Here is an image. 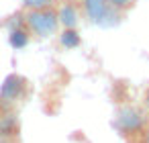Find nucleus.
<instances>
[{
	"label": "nucleus",
	"mask_w": 149,
	"mask_h": 143,
	"mask_svg": "<svg viewBox=\"0 0 149 143\" xmlns=\"http://www.w3.org/2000/svg\"><path fill=\"white\" fill-rule=\"evenodd\" d=\"M57 19H59L61 29H78L82 13L78 8L76 0H63V2L57 4Z\"/></svg>",
	"instance_id": "obj_5"
},
{
	"label": "nucleus",
	"mask_w": 149,
	"mask_h": 143,
	"mask_svg": "<svg viewBox=\"0 0 149 143\" xmlns=\"http://www.w3.org/2000/svg\"><path fill=\"white\" fill-rule=\"evenodd\" d=\"M0 143H19V139H0Z\"/></svg>",
	"instance_id": "obj_13"
},
{
	"label": "nucleus",
	"mask_w": 149,
	"mask_h": 143,
	"mask_svg": "<svg viewBox=\"0 0 149 143\" xmlns=\"http://www.w3.org/2000/svg\"><path fill=\"white\" fill-rule=\"evenodd\" d=\"M19 135V119L10 108L0 106V139H17Z\"/></svg>",
	"instance_id": "obj_6"
},
{
	"label": "nucleus",
	"mask_w": 149,
	"mask_h": 143,
	"mask_svg": "<svg viewBox=\"0 0 149 143\" xmlns=\"http://www.w3.org/2000/svg\"><path fill=\"white\" fill-rule=\"evenodd\" d=\"M143 108H145V112L149 114V84H147L145 90H143Z\"/></svg>",
	"instance_id": "obj_12"
},
{
	"label": "nucleus",
	"mask_w": 149,
	"mask_h": 143,
	"mask_svg": "<svg viewBox=\"0 0 149 143\" xmlns=\"http://www.w3.org/2000/svg\"><path fill=\"white\" fill-rule=\"evenodd\" d=\"M149 125V114L145 112V108L133 106V104H125L116 110L114 116V127L123 137H137L145 127Z\"/></svg>",
	"instance_id": "obj_2"
},
{
	"label": "nucleus",
	"mask_w": 149,
	"mask_h": 143,
	"mask_svg": "<svg viewBox=\"0 0 149 143\" xmlns=\"http://www.w3.org/2000/svg\"><path fill=\"white\" fill-rule=\"evenodd\" d=\"M76 2H78L82 17L92 25L112 27L123 19V15L118 10H114L106 0H76Z\"/></svg>",
	"instance_id": "obj_3"
},
{
	"label": "nucleus",
	"mask_w": 149,
	"mask_h": 143,
	"mask_svg": "<svg viewBox=\"0 0 149 143\" xmlns=\"http://www.w3.org/2000/svg\"><path fill=\"white\" fill-rule=\"evenodd\" d=\"M27 80L23 76H8L4 80V84L0 86V106H6V108H13L19 100H23L27 96Z\"/></svg>",
	"instance_id": "obj_4"
},
{
	"label": "nucleus",
	"mask_w": 149,
	"mask_h": 143,
	"mask_svg": "<svg viewBox=\"0 0 149 143\" xmlns=\"http://www.w3.org/2000/svg\"><path fill=\"white\" fill-rule=\"evenodd\" d=\"M31 39V33L27 31V27H21V29H10L8 31V41L15 49H23Z\"/></svg>",
	"instance_id": "obj_7"
},
{
	"label": "nucleus",
	"mask_w": 149,
	"mask_h": 143,
	"mask_svg": "<svg viewBox=\"0 0 149 143\" xmlns=\"http://www.w3.org/2000/svg\"><path fill=\"white\" fill-rule=\"evenodd\" d=\"M106 2L114 8V10H118L120 15H127L133 6H135V2L137 0H106Z\"/></svg>",
	"instance_id": "obj_10"
},
{
	"label": "nucleus",
	"mask_w": 149,
	"mask_h": 143,
	"mask_svg": "<svg viewBox=\"0 0 149 143\" xmlns=\"http://www.w3.org/2000/svg\"><path fill=\"white\" fill-rule=\"evenodd\" d=\"M59 0H23V8L25 10H35V8H51L57 6Z\"/></svg>",
	"instance_id": "obj_9"
},
{
	"label": "nucleus",
	"mask_w": 149,
	"mask_h": 143,
	"mask_svg": "<svg viewBox=\"0 0 149 143\" xmlns=\"http://www.w3.org/2000/svg\"><path fill=\"white\" fill-rule=\"evenodd\" d=\"M131 143H149V125L137 135V137H133L131 139Z\"/></svg>",
	"instance_id": "obj_11"
},
{
	"label": "nucleus",
	"mask_w": 149,
	"mask_h": 143,
	"mask_svg": "<svg viewBox=\"0 0 149 143\" xmlns=\"http://www.w3.org/2000/svg\"><path fill=\"white\" fill-rule=\"evenodd\" d=\"M25 25H27V31L37 39H45V37L55 35L59 29L57 6L25 10Z\"/></svg>",
	"instance_id": "obj_1"
},
{
	"label": "nucleus",
	"mask_w": 149,
	"mask_h": 143,
	"mask_svg": "<svg viewBox=\"0 0 149 143\" xmlns=\"http://www.w3.org/2000/svg\"><path fill=\"white\" fill-rule=\"evenodd\" d=\"M80 33L78 29H61V35H59V43L65 47V49H76L80 45Z\"/></svg>",
	"instance_id": "obj_8"
}]
</instances>
